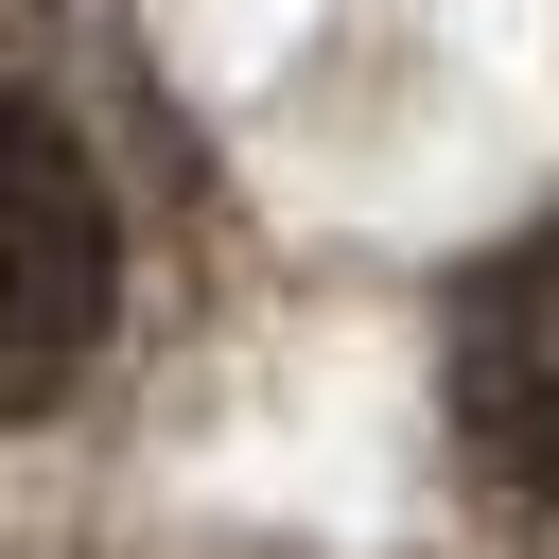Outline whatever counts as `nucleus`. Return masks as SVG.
Returning a JSON list of instances; mask_svg holds the SVG:
<instances>
[{"mask_svg": "<svg viewBox=\"0 0 559 559\" xmlns=\"http://www.w3.org/2000/svg\"><path fill=\"white\" fill-rule=\"evenodd\" d=\"M105 314H122V210H105L87 140L35 87H0V419H35L105 349Z\"/></svg>", "mask_w": 559, "mask_h": 559, "instance_id": "nucleus-1", "label": "nucleus"}, {"mask_svg": "<svg viewBox=\"0 0 559 559\" xmlns=\"http://www.w3.org/2000/svg\"><path fill=\"white\" fill-rule=\"evenodd\" d=\"M454 437L524 507H559V227H524L454 280Z\"/></svg>", "mask_w": 559, "mask_h": 559, "instance_id": "nucleus-2", "label": "nucleus"}]
</instances>
